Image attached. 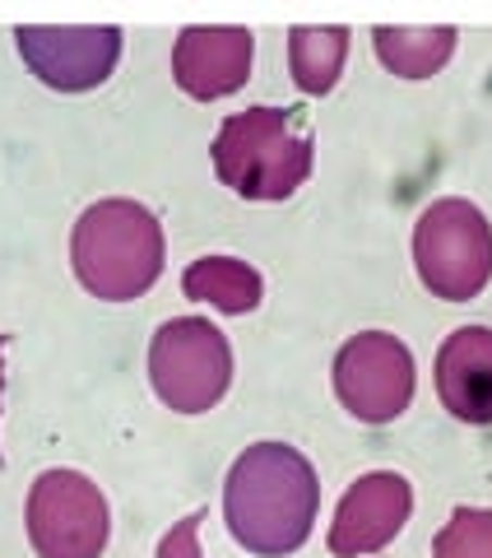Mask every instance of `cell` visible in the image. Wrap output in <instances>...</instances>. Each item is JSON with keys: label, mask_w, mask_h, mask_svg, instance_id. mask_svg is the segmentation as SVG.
I'll list each match as a JSON object with an SVG mask.
<instances>
[{"label": "cell", "mask_w": 492, "mask_h": 558, "mask_svg": "<svg viewBox=\"0 0 492 558\" xmlns=\"http://www.w3.org/2000/svg\"><path fill=\"white\" fill-rule=\"evenodd\" d=\"M321 508L316 470L288 442H256L227 470L223 517L242 549L260 558H284L307 545Z\"/></svg>", "instance_id": "cell-1"}, {"label": "cell", "mask_w": 492, "mask_h": 558, "mask_svg": "<svg viewBox=\"0 0 492 558\" xmlns=\"http://www.w3.org/2000/svg\"><path fill=\"white\" fill-rule=\"evenodd\" d=\"M79 284L102 303H131L163 275V223L139 201H98L70 238Z\"/></svg>", "instance_id": "cell-2"}, {"label": "cell", "mask_w": 492, "mask_h": 558, "mask_svg": "<svg viewBox=\"0 0 492 558\" xmlns=\"http://www.w3.org/2000/svg\"><path fill=\"white\" fill-rule=\"evenodd\" d=\"M311 135L288 108L233 112L214 135V172L242 201H288L311 178Z\"/></svg>", "instance_id": "cell-3"}, {"label": "cell", "mask_w": 492, "mask_h": 558, "mask_svg": "<svg viewBox=\"0 0 492 558\" xmlns=\"http://www.w3.org/2000/svg\"><path fill=\"white\" fill-rule=\"evenodd\" d=\"M414 266L432 299L469 303L492 279V223L460 196L432 201L414 229Z\"/></svg>", "instance_id": "cell-4"}, {"label": "cell", "mask_w": 492, "mask_h": 558, "mask_svg": "<svg viewBox=\"0 0 492 558\" xmlns=\"http://www.w3.org/2000/svg\"><path fill=\"white\" fill-rule=\"evenodd\" d=\"M149 381L168 410L205 414L233 381V344L205 317H172L149 344Z\"/></svg>", "instance_id": "cell-5"}, {"label": "cell", "mask_w": 492, "mask_h": 558, "mask_svg": "<svg viewBox=\"0 0 492 558\" xmlns=\"http://www.w3.org/2000/svg\"><path fill=\"white\" fill-rule=\"evenodd\" d=\"M108 498L79 470H42L28 488V539L38 558H98L108 549Z\"/></svg>", "instance_id": "cell-6"}, {"label": "cell", "mask_w": 492, "mask_h": 558, "mask_svg": "<svg viewBox=\"0 0 492 558\" xmlns=\"http://www.w3.org/2000/svg\"><path fill=\"white\" fill-rule=\"evenodd\" d=\"M335 391L358 424H391L414 400V354L385 330H362L335 354Z\"/></svg>", "instance_id": "cell-7"}, {"label": "cell", "mask_w": 492, "mask_h": 558, "mask_svg": "<svg viewBox=\"0 0 492 558\" xmlns=\"http://www.w3.org/2000/svg\"><path fill=\"white\" fill-rule=\"evenodd\" d=\"M14 43H20V57L33 75H38L47 89H61V94L98 89L121 61V28H112V24H102V28L28 24L14 33Z\"/></svg>", "instance_id": "cell-8"}, {"label": "cell", "mask_w": 492, "mask_h": 558, "mask_svg": "<svg viewBox=\"0 0 492 558\" xmlns=\"http://www.w3.org/2000/svg\"><path fill=\"white\" fill-rule=\"evenodd\" d=\"M414 512V488L395 470H372L340 498L330 521V554L335 558H367L385 549L404 531Z\"/></svg>", "instance_id": "cell-9"}, {"label": "cell", "mask_w": 492, "mask_h": 558, "mask_svg": "<svg viewBox=\"0 0 492 558\" xmlns=\"http://www.w3.org/2000/svg\"><path fill=\"white\" fill-rule=\"evenodd\" d=\"M251 51L256 38L246 28H182L177 47H172V75H177L182 94L214 102L246 84Z\"/></svg>", "instance_id": "cell-10"}, {"label": "cell", "mask_w": 492, "mask_h": 558, "mask_svg": "<svg viewBox=\"0 0 492 558\" xmlns=\"http://www.w3.org/2000/svg\"><path fill=\"white\" fill-rule=\"evenodd\" d=\"M436 396L460 424H492V330L460 326L436 354Z\"/></svg>", "instance_id": "cell-11"}, {"label": "cell", "mask_w": 492, "mask_h": 558, "mask_svg": "<svg viewBox=\"0 0 492 558\" xmlns=\"http://www.w3.org/2000/svg\"><path fill=\"white\" fill-rule=\"evenodd\" d=\"M182 289H186V299L219 307V312H227V317H246V312L260 307V299H266V279L237 256L190 260L186 275H182Z\"/></svg>", "instance_id": "cell-12"}, {"label": "cell", "mask_w": 492, "mask_h": 558, "mask_svg": "<svg viewBox=\"0 0 492 558\" xmlns=\"http://www.w3.org/2000/svg\"><path fill=\"white\" fill-rule=\"evenodd\" d=\"M372 38H377L381 65L395 70L399 80L436 75L455 51V28H446V24H436V28H391V24H381Z\"/></svg>", "instance_id": "cell-13"}, {"label": "cell", "mask_w": 492, "mask_h": 558, "mask_svg": "<svg viewBox=\"0 0 492 558\" xmlns=\"http://www.w3.org/2000/svg\"><path fill=\"white\" fill-rule=\"evenodd\" d=\"M348 57V28H293L288 33V65L303 94H330Z\"/></svg>", "instance_id": "cell-14"}, {"label": "cell", "mask_w": 492, "mask_h": 558, "mask_svg": "<svg viewBox=\"0 0 492 558\" xmlns=\"http://www.w3.org/2000/svg\"><path fill=\"white\" fill-rule=\"evenodd\" d=\"M432 558H492V512L455 508L442 535L432 539Z\"/></svg>", "instance_id": "cell-15"}, {"label": "cell", "mask_w": 492, "mask_h": 558, "mask_svg": "<svg viewBox=\"0 0 492 558\" xmlns=\"http://www.w3.org/2000/svg\"><path fill=\"white\" fill-rule=\"evenodd\" d=\"M200 521H205V512H190L186 521H177V526L158 539V558H205L200 554Z\"/></svg>", "instance_id": "cell-16"}, {"label": "cell", "mask_w": 492, "mask_h": 558, "mask_svg": "<svg viewBox=\"0 0 492 558\" xmlns=\"http://www.w3.org/2000/svg\"><path fill=\"white\" fill-rule=\"evenodd\" d=\"M5 344H10V336H0V359H5ZM0 391H5V363H0ZM0 465H5V457H0Z\"/></svg>", "instance_id": "cell-17"}]
</instances>
